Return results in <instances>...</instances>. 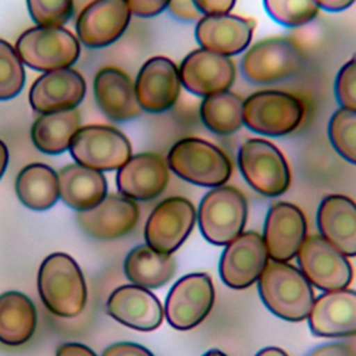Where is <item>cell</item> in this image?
<instances>
[{"label":"cell","mask_w":356,"mask_h":356,"mask_svg":"<svg viewBox=\"0 0 356 356\" xmlns=\"http://www.w3.org/2000/svg\"><path fill=\"white\" fill-rule=\"evenodd\" d=\"M170 3L171 0H127L131 14L140 18H152L161 14L168 8Z\"/></svg>","instance_id":"obj_37"},{"label":"cell","mask_w":356,"mask_h":356,"mask_svg":"<svg viewBox=\"0 0 356 356\" xmlns=\"http://www.w3.org/2000/svg\"><path fill=\"white\" fill-rule=\"evenodd\" d=\"M356 0H314L318 8L330 13H341L348 10Z\"/></svg>","instance_id":"obj_43"},{"label":"cell","mask_w":356,"mask_h":356,"mask_svg":"<svg viewBox=\"0 0 356 356\" xmlns=\"http://www.w3.org/2000/svg\"><path fill=\"white\" fill-rule=\"evenodd\" d=\"M202 356H228V355H225L224 352H221L218 349H210L206 353H203Z\"/></svg>","instance_id":"obj_47"},{"label":"cell","mask_w":356,"mask_h":356,"mask_svg":"<svg viewBox=\"0 0 356 356\" xmlns=\"http://www.w3.org/2000/svg\"><path fill=\"white\" fill-rule=\"evenodd\" d=\"M268 259L289 261L296 257L307 238V221L303 211L289 202H277L270 206L261 235Z\"/></svg>","instance_id":"obj_18"},{"label":"cell","mask_w":356,"mask_h":356,"mask_svg":"<svg viewBox=\"0 0 356 356\" xmlns=\"http://www.w3.org/2000/svg\"><path fill=\"white\" fill-rule=\"evenodd\" d=\"M38 293L54 316H79L86 306L88 286L78 263L61 252L46 256L38 271Z\"/></svg>","instance_id":"obj_1"},{"label":"cell","mask_w":356,"mask_h":356,"mask_svg":"<svg viewBox=\"0 0 356 356\" xmlns=\"http://www.w3.org/2000/svg\"><path fill=\"white\" fill-rule=\"evenodd\" d=\"M93 96L99 110L114 122H127L142 114L131 76L118 67L106 65L93 78Z\"/></svg>","instance_id":"obj_24"},{"label":"cell","mask_w":356,"mask_h":356,"mask_svg":"<svg viewBox=\"0 0 356 356\" xmlns=\"http://www.w3.org/2000/svg\"><path fill=\"white\" fill-rule=\"evenodd\" d=\"M307 323L316 337H356V291L343 288L314 298Z\"/></svg>","instance_id":"obj_23"},{"label":"cell","mask_w":356,"mask_h":356,"mask_svg":"<svg viewBox=\"0 0 356 356\" xmlns=\"http://www.w3.org/2000/svg\"><path fill=\"white\" fill-rule=\"evenodd\" d=\"M167 165L181 179L206 188L225 185L232 174V163L227 153L196 136L177 140L167 154Z\"/></svg>","instance_id":"obj_3"},{"label":"cell","mask_w":356,"mask_h":356,"mask_svg":"<svg viewBox=\"0 0 356 356\" xmlns=\"http://www.w3.org/2000/svg\"><path fill=\"white\" fill-rule=\"evenodd\" d=\"M25 85V68L15 47L0 39V100L18 96Z\"/></svg>","instance_id":"obj_34"},{"label":"cell","mask_w":356,"mask_h":356,"mask_svg":"<svg viewBox=\"0 0 356 356\" xmlns=\"http://www.w3.org/2000/svg\"><path fill=\"white\" fill-rule=\"evenodd\" d=\"M15 193L25 207L33 211L49 210L60 199L58 175L44 163H31L19 170Z\"/></svg>","instance_id":"obj_28"},{"label":"cell","mask_w":356,"mask_h":356,"mask_svg":"<svg viewBox=\"0 0 356 356\" xmlns=\"http://www.w3.org/2000/svg\"><path fill=\"white\" fill-rule=\"evenodd\" d=\"M199 114L203 125L213 134L232 135L243 127V99L231 90L206 96Z\"/></svg>","instance_id":"obj_31"},{"label":"cell","mask_w":356,"mask_h":356,"mask_svg":"<svg viewBox=\"0 0 356 356\" xmlns=\"http://www.w3.org/2000/svg\"><path fill=\"white\" fill-rule=\"evenodd\" d=\"M78 227L90 238L111 241L128 235L139 221V206L121 193H107L95 207L76 211Z\"/></svg>","instance_id":"obj_17"},{"label":"cell","mask_w":356,"mask_h":356,"mask_svg":"<svg viewBox=\"0 0 356 356\" xmlns=\"http://www.w3.org/2000/svg\"><path fill=\"white\" fill-rule=\"evenodd\" d=\"M86 95V82L74 68L43 72L29 89V104L39 114L76 108Z\"/></svg>","instance_id":"obj_19"},{"label":"cell","mask_w":356,"mask_h":356,"mask_svg":"<svg viewBox=\"0 0 356 356\" xmlns=\"http://www.w3.org/2000/svg\"><path fill=\"white\" fill-rule=\"evenodd\" d=\"M268 263V253L260 234L248 231L225 245L218 273L221 281L232 289H246L253 285Z\"/></svg>","instance_id":"obj_13"},{"label":"cell","mask_w":356,"mask_h":356,"mask_svg":"<svg viewBox=\"0 0 356 356\" xmlns=\"http://www.w3.org/2000/svg\"><path fill=\"white\" fill-rule=\"evenodd\" d=\"M38 313L33 302L22 292L7 291L0 295V342L21 346L35 334Z\"/></svg>","instance_id":"obj_27"},{"label":"cell","mask_w":356,"mask_h":356,"mask_svg":"<svg viewBox=\"0 0 356 356\" xmlns=\"http://www.w3.org/2000/svg\"><path fill=\"white\" fill-rule=\"evenodd\" d=\"M168 10L171 15L181 21H195L199 17V11L193 6L192 0H171Z\"/></svg>","instance_id":"obj_41"},{"label":"cell","mask_w":356,"mask_h":356,"mask_svg":"<svg viewBox=\"0 0 356 356\" xmlns=\"http://www.w3.org/2000/svg\"><path fill=\"white\" fill-rule=\"evenodd\" d=\"M81 42L63 26H32L24 31L15 50L21 61L36 71L71 68L79 58Z\"/></svg>","instance_id":"obj_7"},{"label":"cell","mask_w":356,"mask_h":356,"mask_svg":"<svg viewBox=\"0 0 356 356\" xmlns=\"http://www.w3.org/2000/svg\"><path fill=\"white\" fill-rule=\"evenodd\" d=\"M334 93L339 107L356 111V54L339 68L334 82Z\"/></svg>","instance_id":"obj_36"},{"label":"cell","mask_w":356,"mask_h":356,"mask_svg":"<svg viewBox=\"0 0 356 356\" xmlns=\"http://www.w3.org/2000/svg\"><path fill=\"white\" fill-rule=\"evenodd\" d=\"M95 0H72V8H74V14L78 15L86 6H89L90 3H93Z\"/></svg>","instance_id":"obj_46"},{"label":"cell","mask_w":356,"mask_h":356,"mask_svg":"<svg viewBox=\"0 0 356 356\" xmlns=\"http://www.w3.org/2000/svg\"><path fill=\"white\" fill-rule=\"evenodd\" d=\"M134 86L143 111L152 114L168 111L181 93L178 65L168 57L154 56L142 64Z\"/></svg>","instance_id":"obj_15"},{"label":"cell","mask_w":356,"mask_h":356,"mask_svg":"<svg viewBox=\"0 0 356 356\" xmlns=\"http://www.w3.org/2000/svg\"><path fill=\"white\" fill-rule=\"evenodd\" d=\"M102 356H154L147 348L135 342H117L107 346Z\"/></svg>","instance_id":"obj_39"},{"label":"cell","mask_w":356,"mask_h":356,"mask_svg":"<svg viewBox=\"0 0 356 356\" xmlns=\"http://www.w3.org/2000/svg\"><path fill=\"white\" fill-rule=\"evenodd\" d=\"M196 222V209L184 196L163 199L149 214L145 241L152 249L172 254L189 236Z\"/></svg>","instance_id":"obj_11"},{"label":"cell","mask_w":356,"mask_h":356,"mask_svg":"<svg viewBox=\"0 0 356 356\" xmlns=\"http://www.w3.org/2000/svg\"><path fill=\"white\" fill-rule=\"evenodd\" d=\"M267 15L286 28L310 24L320 13L314 0H263Z\"/></svg>","instance_id":"obj_33"},{"label":"cell","mask_w":356,"mask_h":356,"mask_svg":"<svg viewBox=\"0 0 356 356\" xmlns=\"http://www.w3.org/2000/svg\"><path fill=\"white\" fill-rule=\"evenodd\" d=\"M303 117V102L289 92L264 89L243 99V125L254 134L289 135L299 128Z\"/></svg>","instance_id":"obj_6"},{"label":"cell","mask_w":356,"mask_h":356,"mask_svg":"<svg viewBox=\"0 0 356 356\" xmlns=\"http://www.w3.org/2000/svg\"><path fill=\"white\" fill-rule=\"evenodd\" d=\"M170 179L167 161L157 153H138L117 170L118 193L135 200L149 202L159 197Z\"/></svg>","instance_id":"obj_20"},{"label":"cell","mask_w":356,"mask_h":356,"mask_svg":"<svg viewBox=\"0 0 356 356\" xmlns=\"http://www.w3.org/2000/svg\"><path fill=\"white\" fill-rule=\"evenodd\" d=\"M254 28V19L231 13L202 15L195 26V39L202 49L232 57L249 47Z\"/></svg>","instance_id":"obj_21"},{"label":"cell","mask_w":356,"mask_h":356,"mask_svg":"<svg viewBox=\"0 0 356 356\" xmlns=\"http://www.w3.org/2000/svg\"><path fill=\"white\" fill-rule=\"evenodd\" d=\"M254 356H288V353L281 348L268 346V348H264V349L259 350Z\"/></svg>","instance_id":"obj_45"},{"label":"cell","mask_w":356,"mask_h":356,"mask_svg":"<svg viewBox=\"0 0 356 356\" xmlns=\"http://www.w3.org/2000/svg\"><path fill=\"white\" fill-rule=\"evenodd\" d=\"M107 314L136 331H154L164 318V309L149 289L129 284L115 288L106 303Z\"/></svg>","instance_id":"obj_22"},{"label":"cell","mask_w":356,"mask_h":356,"mask_svg":"<svg viewBox=\"0 0 356 356\" xmlns=\"http://www.w3.org/2000/svg\"><path fill=\"white\" fill-rule=\"evenodd\" d=\"M57 175L60 199L75 211L95 207L107 195V179L102 171L74 163L64 165Z\"/></svg>","instance_id":"obj_26"},{"label":"cell","mask_w":356,"mask_h":356,"mask_svg":"<svg viewBox=\"0 0 356 356\" xmlns=\"http://www.w3.org/2000/svg\"><path fill=\"white\" fill-rule=\"evenodd\" d=\"M296 259L302 274L317 289L337 291L348 288L352 282L353 268L348 257L321 235L307 236Z\"/></svg>","instance_id":"obj_12"},{"label":"cell","mask_w":356,"mask_h":356,"mask_svg":"<svg viewBox=\"0 0 356 356\" xmlns=\"http://www.w3.org/2000/svg\"><path fill=\"white\" fill-rule=\"evenodd\" d=\"M320 235L346 257L356 256V202L345 195H327L317 209Z\"/></svg>","instance_id":"obj_25"},{"label":"cell","mask_w":356,"mask_h":356,"mask_svg":"<svg viewBox=\"0 0 356 356\" xmlns=\"http://www.w3.org/2000/svg\"><path fill=\"white\" fill-rule=\"evenodd\" d=\"M248 220V200L235 186L211 188L200 200L196 221L203 238L225 246L243 232Z\"/></svg>","instance_id":"obj_5"},{"label":"cell","mask_w":356,"mask_h":356,"mask_svg":"<svg viewBox=\"0 0 356 356\" xmlns=\"http://www.w3.org/2000/svg\"><path fill=\"white\" fill-rule=\"evenodd\" d=\"M8 159H10V156H8V147H7V145L0 139V179H1L4 171H6L7 165H8Z\"/></svg>","instance_id":"obj_44"},{"label":"cell","mask_w":356,"mask_h":356,"mask_svg":"<svg viewBox=\"0 0 356 356\" xmlns=\"http://www.w3.org/2000/svg\"><path fill=\"white\" fill-rule=\"evenodd\" d=\"M328 139L334 150L356 165V111L339 107L328 121Z\"/></svg>","instance_id":"obj_32"},{"label":"cell","mask_w":356,"mask_h":356,"mask_svg":"<svg viewBox=\"0 0 356 356\" xmlns=\"http://www.w3.org/2000/svg\"><path fill=\"white\" fill-rule=\"evenodd\" d=\"M131 17L127 0H95L76 15V38L89 49L107 47L125 33Z\"/></svg>","instance_id":"obj_16"},{"label":"cell","mask_w":356,"mask_h":356,"mask_svg":"<svg viewBox=\"0 0 356 356\" xmlns=\"http://www.w3.org/2000/svg\"><path fill=\"white\" fill-rule=\"evenodd\" d=\"M193 6L202 15H216V14H228L236 0H192Z\"/></svg>","instance_id":"obj_40"},{"label":"cell","mask_w":356,"mask_h":356,"mask_svg":"<svg viewBox=\"0 0 356 356\" xmlns=\"http://www.w3.org/2000/svg\"><path fill=\"white\" fill-rule=\"evenodd\" d=\"M238 165L246 184L263 196L277 197L289 189L288 161L284 153L266 139H246L238 150Z\"/></svg>","instance_id":"obj_8"},{"label":"cell","mask_w":356,"mask_h":356,"mask_svg":"<svg viewBox=\"0 0 356 356\" xmlns=\"http://www.w3.org/2000/svg\"><path fill=\"white\" fill-rule=\"evenodd\" d=\"M172 254L160 253L149 245H138L128 252L124 260V274L135 285L156 289L165 285L175 274Z\"/></svg>","instance_id":"obj_29"},{"label":"cell","mask_w":356,"mask_h":356,"mask_svg":"<svg viewBox=\"0 0 356 356\" xmlns=\"http://www.w3.org/2000/svg\"><path fill=\"white\" fill-rule=\"evenodd\" d=\"M26 7L38 26H63L74 15L72 0H26Z\"/></svg>","instance_id":"obj_35"},{"label":"cell","mask_w":356,"mask_h":356,"mask_svg":"<svg viewBox=\"0 0 356 356\" xmlns=\"http://www.w3.org/2000/svg\"><path fill=\"white\" fill-rule=\"evenodd\" d=\"M79 127L81 114L76 108L40 114L31 127V139L39 152L57 156L68 150Z\"/></svg>","instance_id":"obj_30"},{"label":"cell","mask_w":356,"mask_h":356,"mask_svg":"<svg viewBox=\"0 0 356 356\" xmlns=\"http://www.w3.org/2000/svg\"><path fill=\"white\" fill-rule=\"evenodd\" d=\"M257 282L259 295L273 314L291 323L307 318L314 292L298 267L286 261L270 260Z\"/></svg>","instance_id":"obj_2"},{"label":"cell","mask_w":356,"mask_h":356,"mask_svg":"<svg viewBox=\"0 0 356 356\" xmlns=\"http://www.w3.org/2000/svg\"><path fill=\"white\" fill-rule=\"evenodd\" d=\"M56 356H96V353L86 345L78 342H65L57 348Z\"/></svg>","instance_id":"obj_42"},{"label":"cell","mask_w":356,"mask_h":356,"mask_svg":"<svg viewBox=\"0 0 356 356\" xmlns=\"http://www.w3.org/2000/svg\"><path fill=\"white\" fill-rule=\"evenodd\" d=\"M178 70L184 89L200 97L229 90L236 76L231 57L202 47L188 53Z\"/></svg>","instance_id":"obj_14"},{"label":"cell","mask_w":356,"mask_h":356,"mask_svg":"<svg viewBox=\"0 0 356 356\" xmlns=\"http://www.w3.org/2000/svg\"><path fill=\"white\" fill-rule=\"evenodd\" d=\"M68 150L76 164L102 172L118 170L132 156L125 134L111 125L99 124L79 127Z\"/></svg>","instance_id":"obj_9"},{"label":"cell","mask_w":356,"mask_h":356,"mask_svg":"<svg viewBox=\"0 0 356 356\" xmlns=\"http://www.w3.org/2000/svg\"><path fill=\"white\" fill-rule=\"evenodd\" d=\"M214 300L216 292L210 275L191 273L179 278L167 293L164 316L175 330H192L209 316Z\"/></svg>","instance_id":"obj_10"},{"label":"cell","mask_w":356,"mask_h":356,"mask_svg":"<svg viewBox=\"0 0 356 356\" xmlns=\"http://www.w3.org/2000/svg\"><path fill=\"white\" fill-rule=\"evenodd\" d=\"M306 356H356V346L352 342L337 341L316 346Z\"/></svg>","instance_id":"obj_38"},{"label":"cell","mask_w":356,"mask_h":356,"mask_svg":"<svg viewBox=\"0 0 356 356\" xmlns=\"http://www.w3.org/2000/svg\"><path fill=\"white\" fill-rule=\"evenodd\" d=\"M305 65V53L289 36H268L246 49L241 72L252 83L268 85L295 76Z\"/></svg>","instance_id":"obj_4"}]
</instances>
